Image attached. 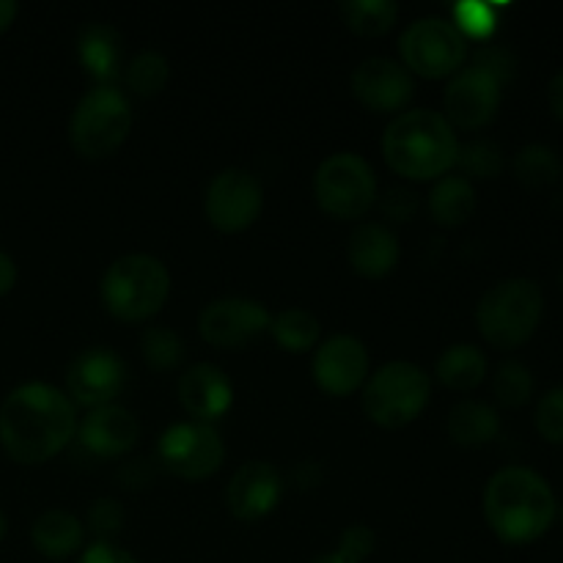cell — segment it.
Instances as JSON below:
<instances>
[{"label": "cell", "instance_id": "1", "mask_svg": "<svg viewBox=\"0 0 563 563\" xmlns=\"http://www.w3.org/2000/svg\"><path fill=\"white\" fill-rule=\"evenodd\" d=\"M77 434V407L64 390L25 383L0 405V445L16 465H44Z\"/></svg>", "mask_w": 563, "mask_h": 563}, {"label": "cell", "instance_id": "2", "mask_svg": "<svg viewBox=\"0 0 563 563\" xmlns=\"http://www.w3.org/2000/svg\"><path fill=\"white\" fill-rule=\"evenodd\" d=\"M484 517L495 537L511 548L533 544L553 528L559 500L548 478L531 467L511 465L484 487Z\"/></svg>", "mask_w": 563, "mask_h": 563}, {"label": "cell", "instance_id": "3", "mask_svg": "<svg viewBox=\"0 0 563 563\" xmlns=\"http://www.w3.org/2000/svg\"><path fill=\"white\" fill-rule=\"evenodd\" d=\"M454 126L434 110H405L383 135V157L394 174L410 181L443 179L460 159Z\"/></svg>", "mask_w": 563, "mask_h": 563}, {"label": "cell", "instance_id": "4", "mask_svg": "<svg viewBox=\"0 0 563 563\" xmlns=\"http://www.w3.org/2000/svg\"><path fill=\"white\" fill-rule=\"evenodd\" d=\"M102 306L121 322H146L157 317L170 297V273L157 256L130 253L115 258L99 284Z\"/></svg>", "mask_w": 563, "mask_h": 563}, {"label": "cell", "instance_id": "5", "mask_svg": "<svg viewBox=\"0 0 563 563\" xmlns=\"http://www.w3.org/2000/svg\"><path fill=\"white\" fill-rule=\"evenodd\" d=\"M544 317V295L537 280L506 278L478 300L476 324L495 350H520L533 339Z\"/></svg>", "mask_w": 563, "mask_h": 563}, {"label": "cell", "instance_id": "6", "mask_svg": "<svg viewBox=\"0 0 563 563\" xmlns=\"http://www.w3.org/2000/svg\"><path fill=\"white\" fill-rule=\"evenodd\" d=\"M130 130L132 110L126 97L110 82H99L77 102L69 141L82 159H108L124 146Z\"/></svg>", "mask_w": 563, "mask_h": 563}, {"label": "cell", "instance_id": "7", "mask_svg": "<svg viewBox=\"0 0 563 563\" xmlns=\"http://www.w3.org/2000/svg\"><path fill=\"white\" fill-rule=\"evenodd\" d=\"M432 379L407 361L385 363L363 385V412L383 429H401L416 421L429 405Z\"/></svg>", "mask_w": 563, "mask_h": 563}, {"label": "cell", "instance_id": "8", "mask_svg": "<svg viewBox=\"0 0 563 563\" xmlns=\"http://www.w3.org/2000/svg\"><path fill=\"white\" fill-rule=\"evenodd\" d=\"M313 198L333 220H361L377 201V176L355 152H335L313 174Z\"/></svg>", "mask_w": 563, "mask_h": 563}, {"label": "cell", "instance_id": "9", "mask_svg": "<svg viewBox=\"0 0 563 563\" xmlns=\"http://www.w3.org/2000/svg\"><path fill=\"white\" fill-rule=\"evenodd\" d=\"M401 66L423 80H440L460 71L467 58L462 33L440 16H421L399 38Z\"/></svg>", "mask_w": 563, "mask_h": 563}, {"label": "cell", "instance_id": "10", "mask_svg": "<svg viewBox=\"0 0 563 563\" xmlns=\"http://www.w3.org/2000/svg\"><path fill=\"white\" fill-rule=\"evenodd\" d=\"M159 462L185 482H207L223 467L225 445L212 423L185 421L165 429L157 445Z\"/></svg>", "mask_w": 563, "mask_h": 563}, {"label": "cell", "instance_id": "11", "mask_svg": "<svg viewBox=\"0 0 563 563\" xmlns=\"http://www.w3.org/2000/svg\"><path fill=\"white\" fill-rule=\"evenodd\" d=\"M264 209V187L256 174L245 168H225L209 181L203 196V212L212 229L223 234H240L251 229Z\"/></svg>", "mask_w": 563, "mask_h": 563}, {"label": "cell", "instance_id": "12", "mask_svg": "<svg viewBox=\"0 0 563 563\" xmlns=\"http://www.w3.org/2000/svg\"><path fill=\"white\" fill-rule=\"evenodd\" d=\"M126 385V366L110 346L80 352L66 368V396L75 407L97 410L113 405Z\"/></svg>", "mask_w": 563, "mask_h": 563}, {"label": "cell", "instance_id": "13", "mask_svg": "<svg viewBox=\"0 0 563 563\" xmlns=\"http://www.w3.org/2000/svg\"><path fill=\"white\" fill-rule=\"evenodd\" d=\"M267 306L247 297H223L209 302L198 317V333L218 350H242L269 330Z\"/></svg>", "mask_w": 563, "mask_h": 563}, {"label": "cell", "instance_id": "14", "mask_svg": "<svg viewBox=\"0 0 563 563\" xmlns=\"http://www.w3.org/2000/svg\"><path fill=\"white\" fill-rule=\"evenodd\" d=\"M500 99L504 82L495 80L489 71L471 66L451 77L443 97V115L454 130H482L498 115Z\"/></svg>", "mask_w": 563, "mask_h": 563}, {"label": "cell", "instance_id": "15", "mask_svg": "<svg viewBox=\"0 0 563 563\" xmlns=\"http://www.w3.org/2000/svg\"><path fill=\"white\" fill-rule=\"evenodd\" d=\"M352 93L372 113H405L416 93L410 71L394 58H366L352 71Z\"/></svg>", "mask_w": 563, "mask_h": 563}, {"label": "cell", "instance_id": "16", "mask_svg": "<svg viewBox=\"0 0 563 563\" xmlns=\"http://www.w3.org/2000/svg\"><path fill=\"white\" fill-rule=\"evenodd\" d=\"M368 379V350L355 335H330L313 355V383L328 396H352Z\"/></svg>", "mask_w": 563, "mask_h": 563}, {"label": "cell", "instance_id": "17", "mask_svg": "<svg viewBox=\"0 0 563 563\" xmlns=\"http://www.w3.org/2000/svg\"><path fill=\"white\" fill-rule=\"evenodd\" d=\"M280 495H284V482H280L278 467L269 462L251 460L231 476L225 504L236 520L256 522L278 506Z\"/></svg>", "mask_w": 563, "mask_h": 563}, {"label": "cell", "instance_id": "18", "mask_svg": "<svg viewBox=\"0 0 563 563\" xmlns=\"http://www.w3.org/2000/svg\"><path fill=\"white\" fill-rule=\"evenodd\" d=\"M77 440L82 449L99 460H119L135 449L141 438V423L130 410L119 405L88 410L82 421H77Z\"/></svg>", "mask_w": 563, "mask_h": 563}, {"label": "cell", "instance_id": "19", "mask_svg": "<svg viewBox=\"0 0 563 563\" xmlns=\"http://www.w3.org/2000/svg\"><path fill=\"white\" fill-rule=\"evenodd\" d=\"M179 401L192 421L212 423L234 405V385L223 368L212 363H196L179 377Z\"/></svg>", "mask_w": 563, "mask_h": 563}, {"label": "cell", "instance_id": "20", "mask_svg": "<svg viewBox=\"0 0 563 563\" xmlns=\"http://www.w3.org/2000/svg\"><path fill=\"white\" fill-rule=\"evenodd\" d=\"M401 256L399 240L390 229L379 223H363L352 231L346 242V262L361 278L377 280L396 269Z\"/></svg>", "mask_w": 563, "mask_h": 563}, {"label": "cell", "instance_id": "21", "mask_svg": "<svg viewBox=\"0 0 563 563\" xmlns=\"http://www.w3.org/2000/svg\"><path fill=\"white\" fill-rule=\"evenodd\" d=\"M31 542L38 555L49 561H66L77 555L86 542V528H82L80 517L64 509H49L33 522Z\"/></svg>", "mask_w": 563, "mask_h": 563}, {"label": "cell", "instance_id": "22", "mask_svg": "<svg viewBox=\"0 0 563 563\" xmlns=\"http://www.w3.org/2000/svg\"><path fill=\"white\" fill-rule=\"evenodd\" d=\"M445 429H449L451 443L462 445V449H478V445H487L498 438L500 418L495 407L476 399H465L451 407Z\"/></svg>", "mask_w": 563, "mask_h": 563}, {"label": "cell", "instance_id": "23", "mask_svg": "<svg viewBox=\"0 0 563 563\" xmlns=\"http://www.w3.org/2000/svg\"><path fill=\"white\" fill-rule=\"evenodd\" d=\"M478 207L476 187L465 176H443L429 192V214L440 229H460Z\"/></svg>", "mask_w": 563, "mask_h": 563}, {"label": "cell", "instance_id": "24", "mask_svg": "<svg viewBox=\"0 0 563 563\" xmlns=\"http://www.w3.org/2000/svg\"><path fill=\"white\" fill-rule=\"evenodd\" d=\"M434 377L456 394H471L487 379V357L473 344H454L438 357Z\"/></svg>", "mask_w": 563, "mask_h": 563}, {"label": "cell", "instance_id": "25", "mask_svg": "<svg viewBox=\"0 0 563 563\" xmlns=\"http://www.w3.org/2000/svg\"><path fill=\"white\" fill-rule=\"evenodd\" d=\"M267 333L273 335L280 350L291 352V355H300V352L313 350L319 344L322 324L306 308H286V311L275 313L269 319Z\"/></svg>", "mask_w": 563, "mask_h": 563}, {"label": "cell", "instance_id": "26", "mask_svg": "<svg viewBox=\"0 0 563 563\" xmlns=\"http://www.w3.org/2000/svg\"><path fill=\"white\" fill-rule=\"evenodd\" d=\"M339 11L344 25L361 38L385 36L399 20V5L394 0H350L341 3Z\"/></svg>", "mask_w": 563, "mask_h": 563}, {"label": "cell", "instance_id": "27", "mask_svg": "<svg viewBox=\"0 0 563 563\" xmlns=\"http://www.w3.org/2000/svg\"><path fill=\"white\" fill-rule=\"evenodd\" d=\"M517 181L528 190H544V187H553L561 176V159L555 157V152L542 143H531V146H522L517 152L515 163Z\"/></svg>", "mask_w": 563, "mask_h": 563}, {"label": "cell", "instance_id": "28", "mask_svg": "<svg viewBox=\"0 0 563 563\" xmlns=\"http://www.w3.org/2000/svg\"><path fill=\"white\" fill-rule=\"evenodd\" d=\"M533 388H537V383H533V374L526 363L504 361L495 368L493 394L500 407H509V410L526 407L531 401Z\"/></svg>", "mask_w": 563, "mask_h": 563}, {"label": "cell", "instance_id": "29", "mask_svg": "<svg viewBox=\"0 0 563 563\" xmlns=\"http://www.w3.org/2000/svg\"><path fill=\"white\" fill-rule=\"evenodd\" d=\"M124 80L132 93L137 97H157L170 80V64L159 53H141L130 60L124 71Z\"/></svg>", "mask_w": 563, "mask_h": 563}, {"label": "cell", "instance_id": "30", "mask_svg": "<svg viewBox=\"0 0 563 563\" xmlns=\"http://www.w3.org/2000/svg\"><path fill=\"white\" fill-rule=\"evenodd\" d=\"M143 361L154 372H174L185 361V344L170 328H148L141 335Z\"/></svg>", "mask_w": 563, "mask_h": 563}, {"label": "cell", "instance_id": "31", "mask_svg": "<svg viewBox=\"0 0 563 563\" xmlns=\"http://www.w3.org/2000/svg\"><path fill=\"white\" fill-rule=\"evenodd\" d=\"M80 58L97 77L113 75L115 58H119V47L110 38L108 27H88L80 38Z\"/></svg>", "mask_w": 563, "mask_h": 563}, {"label": "cell", "instance_id": "32", "mask_svg": "<svg viewBox=\"0 0 563 563\" xmlns=\"http://www.w3.org/2000/svg\"><path fill=\"white\" fill-rule=\"evenodd\" d=\"M465 179H495L504 170V152L493 141H473L471 146L460 148V159Z\"/></svg>", "mask_w": 563, "mask_h": 563}, {"label": "cell", "instance_id": "33", "mask_svg": "<svg viewBox=\"0 0 563 563\" xmlns=\"http://www.w3.org/2000/svg\"><path fill=\"white\" fill-rule=\"evenodd\" d=\"M451 25L462 33V38H478L487 42L498 27V16L487 3H460L454 5V22Z\"/></svg>", "mask_w": 563, "mask_h": 563}, {"label": "cell", "instance_id": "34", "mask_svg": "<svg viewBox=\"0 0 563 563\" xmlns=\"http://www.w3.org/2000/svg\"><path fill=\"white\" fill-rule=\"evenodd\" d=\"M533 423H537V432L544 443L563 445V385L550 388L548 394L537 401Z\"/></svg>", "mask_w": 563, "mask_h": 563}, {"label": "cell", "instance_id": "35", "mask_svg": "<svg viewBox=\"0 0 563 563\" xmlns=\"http://www.w3.org/2000/svg\"><path fill=\"white\" fill-rule=\"evenodd\" d=\"M124 509H121L119 500L113 498H99L93 500L91 509H88V528H91L93 533L99 537V542H110V537H115V533L121 531V526H124Z\"/></svg>", "mask_w": 563, "mask_h": 563}, {"label": "cell", "instance_id": "36", "mask_svg": "<svg viewBox=\"0 0 563 563\" xmlns=\"http://www.w3.org/2000/svg\"><path fill=\"white\" fill-rule=\"evenodd\" d=\"M374 548H377V537H374L372 528H368V526H350L344 533H341L335 553L344 555V559L350 563H363L368 559V555L374 553Z\"/></svg>", "mask_w": 563, "mask_h": 563}, {"label": "cell", "instance_id": "37", "mask_svg": "<svg viewBox=\"0 0 563 563\" xmlns=\"http://www.w3.org/2000/svg\"><path fill=\"white\" fill-rule=\"evenodd\" d=\"M473 66L489 71V75H493L495 80H500V82H506L511 75H515V58H511V55L506 53V49H500V47H482V49H478L476 64H473Z\"/></svg>", "mask_w": 563, "mask_h": 563}, {"label": "cell", "instance_id": "38", "mask_svg": "<svg viewBox=\"0 0 563 563\" xmlns=\"http://www.w3.org/2000/svg\"><path fill=\"white\" fill-rule=\"evenodd\" d=\"M77 563H141L130 550L115 548L113 542H93L80 553Z\"/></svg>", "mask_w": 563, "mask_h": 563}, {"label": "cell", "instance_id": "39", "mask_svg": "<svg viewBox=\"0 0 563 563\" xmlns=\"http://www.w3.org/2000/svg\"><path fill=\"white\" fill-rule=\"evenodd\" d=\"M16 284V264L9 253L0 251V297L9 295Z\"/></svg>", "mask_w": 563, "mask_h": 563}, {"label": "cell", "instance_id": "40", "mask_svg": "<svg viewBox=\"0 0 563 563\" xmlns=\"http://www.w3.org/2000/svg\"><path fill=\"white\" fill-rule=\"evenodd\" d=\"M548 102H550V110H553L555 119L563 121V69L553 77V80H550Z\"/></svg>", "mask_w": 563, "mask_h": 563}, {"label": "cell", "instance_id": "41", "mask_svg": "<svg viewBox=\"0 0 563 563\" xmlns=\"http://www.w3.org/2000/svg\"><path fill=\"white\" fill-rule=\"evenodd\" d=\"M16 14H20V5L14 0H0V33H5L14 25Z\"/></svg>", "mask_w": 563, "mask_h": 563}, {"label": "cell", "instance_id": "42", "mask_svg": "<svg viewBox=\"0 0 563 563\" xmlns=\"http://www.w3.org/2000/svg\"><path fill=\"white\" fill-rule=\"evenodd\" d=\"M311 563H350V561L339 553H328V555H319V559H313Z\"/></svg>", "mask_w": 563, "mask_h": 563}, {"label": "cell", "instance_id": "43", "mask_svg": "<svg viewBox=\"0 0 563 563\" xmlns=\"http://www.w3.org/2000/svg\"><path fill=\"white\" fill-rule=\"evenodd\" d=\"M5 531H9V522H5V515H3V511H0V542H3Z\"/></svg>", "mask_w": 563, "mask_h": 563}, {"label": "cell", "instance_id": "44", "mask_svg": "<svg viewBox=\"0 0 563 563\" xmlns=\"http://www.w3.org/2000/svg\"><path fill=\"white\" fill-rule=\"evenodd\" d=\"M559 515H561V522H563V506H561V511H559Z\"/></svg>", "mask_w": 563, "mask_h": 563}, {"label": "cell", "instance_id": "45", "mask_svg": "<svg viewBox=\"0 0 563 563\" xmlns=\"http://www.w3.org/2000/svg\"><path fill=\"white\" fill-rule=\"evenodd\" d=\"M561 289H563V269H561Z\"/></svg>", "mask_w": 563, "mask_h": 563}]
</instances>
